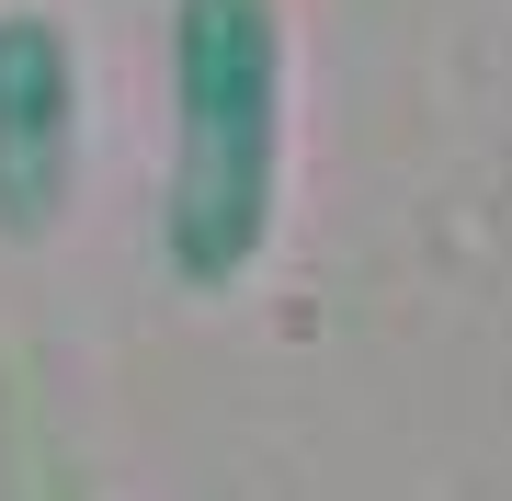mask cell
<instances>
[{
  "label": "cell",
  "mask_w": 512,
  "mask_h": 501,
  "mask_svg": "<svg viewBox=\"0 0 512 501\" xmlns=\"http://www.w3.org/2000/svg\"><path fill=\"white\" fill-rule=\"evenodd\" d=\"M285 0H171V171L160 262L194 297H228L285 217Z\"/></svg>",
  "instance_id": "6da1fadb"
},
{
  "label": "cell",
  "mask_w": 512,
  "mask_h": 501,
  "mask_svg": "<svg viewBox=\"0 0 512 501\" xmlns=\"http://www.w3.org/2000/svg\"><path fill=\"white\" fill-rule=\"evenodd\" d=\"M80 171V46L57 12H0V240H46Z\"/></svg>",
  "instance_id": "7a4b0ae2"
},
{
  "label": "cell",
  "mask_w": 512,
  "mask_h": 501,
  "mask_svg": "<svg viewBox=\"0 0 512 501\" xmlns=\"http://www.w3.org/2000/svg\"><path fill=\"white\" fill-rule=\"evenodd\" d=\"M0 501H92V479H80L69 433L46 422L35 388H0Z\"/></svg>",
  "instance_id": "3957f363"
}]
</instances>
